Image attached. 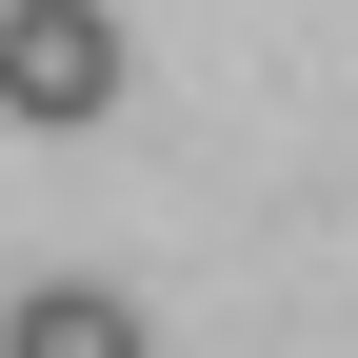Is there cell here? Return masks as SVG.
Instances as JSON below:
<instances>
[{"label":"cell","mask_w":358,"mask_h":358,"mask_svg":"<svg viewBox=\"0 0 358 358\" xmlns=\"http://www.w3.org/2000/svg\"><path fill=\"white\" fill-rule=\"evenodd\" d=\"M100 100H120V20H100V0H0V120L80 140Z\"/></svg>","instance_id":"obj_1"},{"label":"cell","mask_w":358,"mask_h":358,"mask_svg":"<svg viewBox=\"0 0 358 358\" xmlns=\"http://www.w3.org/2000/svg\"><path fill=\"white\" fill-rule=\"evenodd\" d=\"M0 358H140V319H120L100 279H40L20 319H0Z\"/></svg>","instance_id":"obj_2"}]
</instances>
